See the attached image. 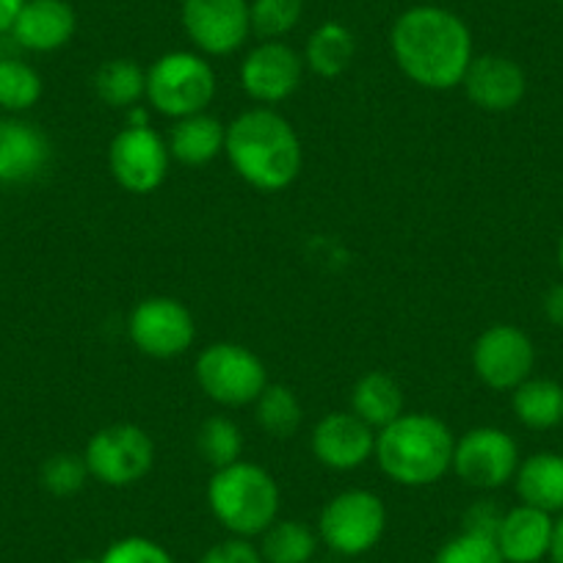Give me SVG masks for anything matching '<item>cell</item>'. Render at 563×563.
<instances>
[{
	"mask_svg": "<svg viewBox=\"0 0 563 563\" xmlns=\"http://www.w3.org/2000/svg\"><path fill=\"white\" fill-rule=\"evenodd\" d=\"M51 164V141L25 119L0 122V183H29Z\"/></svg>",
	"mask_w": 563,
	"mask_h": 563,
	"instance_id": "e0dca14e",
	"label": "cell"
},
{
	"mask_svg": "<svg viewBox=\"0 0 563 563\" xmlns=\"http://www.w3.org/2000/svg\"><path fill=\"white\" fill-rule=\"evenodd\" d=\"M95 91L106 106L133 108L147 95V73L130 58H113L97 69Z\"/></svg>",
	"mask_w": 563,
	"mask_h": 563,
	"instance_id": "d4e9b609",
	"label": "cell"
},
{
	"mask_svg": "<svg viewBox=\"0 0 563 563\" xmlns=\"http://www.w3.org/2000/svg\"><path fill=\"white\" fill-rule=\"evenodd\" d=\"M208 506L213 517L238 539L265 533L279 514V486L268 470L235 462L216 470L208 484Z\"/></svg>",
	"mask_w": 563,
	"mask_h": 563,
	"instance_id": "277c9868",
	"label": "cell"
},
{
	"mask_svg": "<svg viewBox=\"0 0 563 563\" xmlns=\"http://www.w3.org/2000/svg\"><path fill=\"white\" fill-rule=\"evenodd\" d=\"M305 64L301 56L285 42H263L241 64V84L246 95L257 102L288 100L301 84Z\"/></svg>",
	"mask_w": 563,
	"mask_h": 563,
	"instance_id": "5bb4252c",
	"label": "cell"
},
{
	"mask_svg": "<svg viewBox=\"0 0 563 563\" xmlns=\"http://www.w3.org/2000/svg\"><path fill=\"white\" fill-rule=\"evenodd\" d=\"M75 29H78V18L67 0H25L12 36L25 51L53 53L62 51L73 40Z\"/></svg>",
	"mask_w": 563,
	"mask_h": 563,
	"instance_id": "d6986e66",
	"label": "cell"
},
{
	"mask_svg": "<svg viewBox=\"0 0 563 563\" xmlns=\"http://www.w3.org/2000/svg\"><path fill=\"white\" fill-rule=\"evenodd\" d=\"M86 478H89L86 459L75 453H56L42 464V486L56 497L78 495L86 486Z\"/></svg>",
	"mask_w": 563,
	"mask_h": 563,
	"instance_id": "4dcf8cb0",
	"label": "cell"
},
{
	"mask_svg": "<svg viewBox=\"0 0 563 563\" xmlns=\"http://www.w3.org/2000/svg\"><path fill=\"white\" fill-rule=\"evenodd\" d=\"M197 338L194 316L186 305L169 296L144 299L130 316V340L141 354L155 360H172L191 349Z\"/></svg>",
	"mask_w": 563,
	"mask_h": 563,
	"instance_id": "7c38bea8",
	"label": "cell"
},
{
	"mask_svg": "<svg viewBox=\"0 0 563 563\" xmlns=\"http://www.w3.org/2000/svg\"><path fill=\"white\" fill-rule=\"evenodd\" d=\"M147 97L164 117L183 119L202 113L216 97L213 67L197 53H166L150 67Z\"/></svg>",
	"mask_w": 563,
	"mask_h": 563,
	"instance_id": "5b68a950",
	"label": "cell"
},
{
	"mask_svg": "<svg viewBox=\"0 0 563 563\" xmlns=\"http://www.w3.org/2000/svg\"><path fill=\"white\" fill-rule=\"evenodd\" d=\"M517 495L525 506L541 508L547 514L563 511V456L561 453H536L519 464Z\"/></svg>",
	"mask_w": 563,
	"mask_h": 563,
	"instance_id": "ffe728a7",
	"label": "cell"
},
{
	"mask_svg": "<svg viewBox=\"0 0 563 563\" xmlns=\"http://www.w3.org/2000/svg\"><path fill=\"white\" fill-rule=\"evenodd\" d=\"M462 84L470 102L489 113L511 111L522 102L525 91H528L525 69L514 58L497 56V53L473 56Z\"/></svg>",
	"mask_w": 563,
	"mask_h": 563,
	"instance_id": "9a60e30c",
	"label": "cell"
},
{
	"mask_svg": "<svg viewBox=\"0 0 563 563\" xmlns=\"http://www.w3.org/2000/svg\"><path fill=\"white\" fill-rule=\"evenodd\" d=\"M552 563H563V511L558 517L555 528H552V547H550Z\"/></svg>",
	"mask_w": 563,
	"mask_h": 563,
	"instance_id": "74e56055",
	"label": "cell"
},
{
	"mask_svg": "<svg viewBox=\"0 0 563 563\" xmlns=\"http://www.w3.org/2000/svg\"><path fill=\"white\" fill-rule=\"evenodd\" d=\"M23 7L25 0H0V34H12Z\"/></svg>",
	"mask_w": 563,
	"mask_h": 563,
	"instance_id": "8d00e7d4",
	"label": "cell"
},
{
	"mask_svg": "<svg viewBox=\"0 0 563 563\" xmlns=\"http://www.w3.org/2000/svg\"><path fill=\"white\" fill-rule=\"evenodd\" d=\"M318 550V536L296 519H276L263 533L260 555L265 563H310Z\"/></svg>",
	"mask_w": 563,
	"mask_h": 563,
	"instance_id": "484cf974",
	"label": "cell"
},
{
	"mask_svg": "<svg viewBox=\"0 0 563 563\" xmlns=\"http://www.w3.org/2000/svg\"><path fill=\"white\" fill-rule=\"evenodd\" d=\"M514 415L533 431L555 429L563 422V387L552 378H528L514 389Z\"/></svg>",
	"mask_w": 563,
	"mask_h": 563,
	"instance_id": "603a6c76",
	"label": "cell"
},
{
	"mask_svg": "<svg viewBox=\"0 0 563 563\" xmlns=\"http://www.w3.org/2000/svg\"><path fill=\"white\" fill-rule=\"evenodd\" d=\"M197 382L210 400L224 406L254 404L268 387L260 356L238 343L208 345L197 360Z\"/></svg>",
	"mask_w": 563,
	"mask_h": 563,
	"instance_id": "ba28073f",
	"label": "cell"
},
{
	"mask_svg": "<svg viewBox=\"0 0 563 563\" xmlns=\"http://www.w3.org/2000/svg\"><path fill=\"white\" fill-rule=\"evenodd\" d=\"M199 563H265L257 547L249 539H227L221 544L210 547Z\"/></svg>",
	"mask_w": 563,
	"mask_h": 563,
	"instance_id": "836d02e7",
	"label": "cell"
},
{
	"mask_svg": "<svg viewBox=\"0 0 563 563\" xmlns=\"http://www.w3.org/2000/svg\"><path fill=\"white\" fill-rule=\"evenodd\" d=\"M305 18V0H252L249 20L252 31L265 42L288 36Z\"/></svg>",
	"mask_w": 563,
	"mask_h": 563,
	"instance_id": "f546056e",
	"label": "cell"
},
{
	"mask_svg": "<svg viewBox=\"0 0 563 563\" xmlns=\"http://www.w3.org/2000/svg\"><path fill=\"white\" fill-rule=\"evenodd\" d=\"M387 528V508L382 497L365 489L340 492L327 503L318 522V533L329 550L340 555H362L382 541Z\"/></svg>",
	"mask_w": 563,
	"mask_h": 563,
	"instance_id": "8992f818",
	"label": "cell"
},
{
	"mask_svg": "<svg viewBox=\"0 0 563 563\" xmlns=\"http://www.w3.org/2000/svg\"><path fill=\"white\" fill-rule=\"evenodd\" d=\"M100 563H175V558L153 539L144 536H128L106 550Z\"/></svg>",
	"mask_w": 563,
	"mask_h": 563,
	"instance_id": "d6a6232c",
	"label": "cell"
},
{
	"mask_svg": "<svg viewBox=\"0 0 563 563\" xmlns=\"http://www.w3.org/2000/svg\"><path fill=\"white\" fill-rule=\"evenodd\" d=\"M558 268H561V276H563V235L561 241H558Z\"/></svg>",
	"mask_w": 563,
	"mask_h": 563,
	"instance_id": "f35d334b",
	"label": "cell"
},
{
	"mask_svg": "<svg viewBox=\"0 0 563 563\" xmlns=\"http://www.w3.org/2000/svg\"><path fill=\"white\" fill-rule=\"evenodd\" d=\"M183 29L208 56H230L252 34L246 0H183Z\"/></svg>",
	"mask_w": 563,
	"mask_h": 563,
	"instance_id": "4fadbf2b",
	"label": "cell"
},
{
	"mask_svg": "<svg viewBox=\"0 0 563 563\" xmlns=\"http://www.w3.org/2000/svg\"><path fill=\"white\" fill-rule=\"evenodd\" d=\"M199 456L216 470H224L230 464L241 462L243 451V437L235 422L227 417H208L202 422V429L197 434Z\"/></svg>",
	"mask_w": 563,
	"mask_h": 563,
	"instance_id": "f1b7e54d",
	"label": "cell"
},
{
	"mask_svg": "<svg viewBox=\"0 0 563 563\" xmlns=\"http://www.w3.org/2000/svg\"><path fill=\"white\" fill-rule=\"evenodd\" d=\"M434 563H506L500 550H497L495 539L478 533L453 536L440 552H437Z\"/></svg>",
	"mask_w": 563,
	"mask_h": 563,
	"instance_id": "1f68e13d",
	"label": "cell"
},
{
	"mask_svg": "<svg viewBox=\"0 0 563 563\" xmlns=\"http://www.w3.org/2000/svg\"><path fill=\"white\" fill-rule=\"evenodd\" d=\"M42 97V75L20 58H0V108L9 113L29 111Z\"/></svg>",
	"mask_w": 563,
	"mask_h": 563,
	"instance_id": "83f0119b",
	"label": "cell"
},
{
	"mask_svg": "<svg viewBox=\"0 0 563 563\" xmlns=\"http://www.w3.org/2000/svg\"><path fill=\"white\" fill-rule=\"evenodd\" d=\"M555 3H563V0H555Z\"/></svg>",
	"mask_w": 563,
	"mask_h": 563,
	"instance_id": "60d3db41",
	"label": "cell"
},
{
	"mask_svg": "<svg viewBox=\"0 0 563 563\" xmlns=\"http://www.w3.org/2000/svg\"><path fill=\"white\" fill-rule=\"evenodd\" d=\"M356 53L354 34L343 23H323L307 40V67L321 78H338L351 67Z\"/></svg>",
	"mask_w": 563,
	"mask_h": 563,
	"instance_id": "cb8c5ba5",
	"label": "cell"
},
{
	"mask_svg": "<svg viewBox=\"0 0 563 563\" xmlns=\"http://www.w3.org/2000/svg\"><path fill=\"white\" fill-rule=\"evenodd\" d=\"M227 130L210 113L177 119L169 135V155L186 166H205L224 150Z\"/></svg>",
	"mask_w": 563,
	"mask_h": 563,
	"instance_id": "44dd1931",
	"label": "cell"
},
{
	"mask_svg": "<svg viewBox=\"0 0 563 563\" xmlns=\"http://www.w3.org/2000/svg\"><path fill=\"white\" fill-rule=\"evenodd\" d=\"M224 153L241 180L257 191H282L299 177L305 153L296 130L268 108L241 113L227 128Z\"/></svg>",
	"mask_w": 563,
	"mask_h": 563,
	"instance_id": "7a4b0ae2",
	"label": "cell"
},
{
	"mask_svg": "<svg viewBox=\"0 0 563 563\" xmlns=\"http://www.w3.org/2000/svg\"><path fill=\"white\" fill-rule=\"evenodd\" d=\"M451 429L434 415H400L376 437L378 467L400 486H431L453 467Z\"/></svg>",
	"mask_w": 563,
	"mask_h": 563,
	"instance_id": "3957f363",
	"label": "cell"
},
{
	"mask_svg": "<svg viewBox=\"0 0 563 563\" xmlns=\"http://www.w3.org/2000/svg\"><path fill=\"white\" fill-rule=\"evenodd\" d=\"M552 528V514L522 503L503 514L495 544L506 563H539L550 555Z\"/></svg>",
	"mask_w": 563,
	"mask_h": 563,
	"instance_id": "ac0fdd59",
	"label": "cell"
},
{
	"mask_svg": "<svg viewBox=\"0 0 563 563\" xmlns=\"http://www.w3.org/2000/svg\"><path fill=\"white\" fill-rule=\"evenodd\" d=\"M254 417H257V426L268 437L290 440L299 431L305 411H301V404L294 389L282 387V384H268L260 393V398L254 400Z\"/></svg>",
	"mask_w": 563,
	"mask_h": 563,
	"instance_id": "4316f807",
	"label": "cell"
},
{
	"mask_svg": "<svg viewBox=\"0 0 563 563\" xmlns=\"http://www.w3.org/2000/svg\"><path fill=\"white\" fill-rule=\"evenodd\" d=\"M536 365L533 340L511 323H495L473 345V371L489 389L506 393L528 382Z\"/></svg>",
	"mask_w": 563,
	"mask_h": 563,
	"instance_id": "9c48e42d",
	"label": "cell"
},
{
	"mask_svg": "<svg viewBox=\"0 0 563 563\" xmlns=\"http://www.w3.org/2000/svg\"><path fill=\"white\" fill-rule=\"evenodd\" d=\"M312 453L323 467L356 470L376 453V437L356 415L332 411L312 431Z\"/></svg>",
	"mask_w": 563,
	"mask_h": 563,
	"instance_id": "2e32d148",
	"label": "cell"
},
{
	"mask_svg": "<svg viewBox=\"0 0 563 563\" xmlns=\"http://www.w3.org/2000/svg\"><path fill=\"white\" fill-rule=\"evenodd\" d=\"M169 144L155 130L124 128L108 150V164L119 186L130 194H153L169 175Z\"/></svg>",
	"mask_w": 563,
	"mask_h": 563,
	"instance_id": "30bf717a",
	"label": "cell"
},
{
	"mask_svg": "<svg viewBox=\"0 0 563 563\" xmlns=\"http://www.w3.org/2000/svg\"><path fill=\"white\" fill-rule=\"evenodd\" d=\"M73 563H100V561H91V558H78V561H73Z\"/></svg>",
	"mask_w": 563,
	"mask_h": 563,
	"instance_id": "ab89813d",
	"label": "cell"
},
{
	"mask_svg": "<svg viewBox=\"0 0 563 563\" xmlns=\"http://www.w3.org/2000/svg\"><path fill=\"white\" fill-rule=\"evenodd\" d=\"M453 470L475 489H500L517 475L519 448L503 429H473L456 442Z\"/></svg>",
	"mask_w": 563,
	"mask_h": 563,
	"instance_id": "8fae6325",
	"label": "cell"
},
{
	"mask_svg": "<svg viewBox=\"0 0 563 563\" xmlns=\"http://www.w3.org/2000/svg\"><path fill=\"white\" fill-rule=\"evenodd\" d=\"M500 519L503 514L497 511V506L492 500L475 503V506L467 511V517H464V530H467V533H478V536H489V539H495L497 528H500Z\"/></svg>",
	"mask_w": 563,
	"mask_h": 563,
	"instance_id": "e575fe53",
	"label": "cell"
},
{
	"mask_svg": "<svg viewBox=\"0 0 563 563\" xmlns=\"http://www.w3.org/2000/svg\"><path fill=\"white\" fill-rule=\"evenodd\" d=\"M351 406H354V415L365 420L371 429H384L404 415V393L393 376L376 371L356 382Z\"/></svg>",
	"mask_w": 563,
	"mask_h": 563,
	"instance_id": "7402d4cb",
	"label": "cell"
},
{
	"mask_svg": "<svg viewBox=\"0 0 563 563\" xmlns=\"http://www.w3.org/2000/svg\"><path fill=\"white\" fill-rule=\"evenodd\" d=\"M544 316L555 327H563V282L544 296Z\"/></svg>",
	"mask_w": 563,
	"mask_h": 563,
	"instance_id": "d590c367",
	"label": "cell"
},
{
	"mask_svg": "<svg viewBox=\"0 0 563 563\" xmlns=\"http://www.w3.org/2000/svg\"><path fill=\"white\" fill-rule=\"evenodd\" d=\"M84 459L89 475L100 484L133 486L153 470L155 445L144 429L133 422H117L91 437Z\"/></svg>",
	"mask_w": 563,
	"mask_h": 563,
	"instance_id": "52a82bcc",
	"label": "cell"
},
{
	"mask_svg": "<svg viewBox=\"0 0 563 563\" xmlns=\"http://www.w3.org/2000/svg\"><path fill=\"white\" fill-rule=\"evenodd\" d=\"M389 47L409 80L422 89L459 86L473 62V34L451 9L411 7L395 20Z\"/></svg>",
	"mask_w": 563,
	"mask_h": 563,
	"instance_id": "6da1fadb",
	"label": "cell"
}]
</instances>
